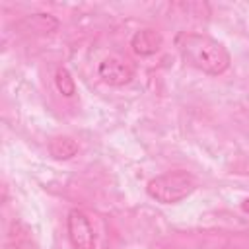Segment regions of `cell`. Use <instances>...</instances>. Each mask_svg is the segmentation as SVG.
I'll list each match as a JSON object with an SVG mask.
<instances>
[{"label":"cell","instance_id":"6da1fadb","mask_svg":"<svg viewBox=\"0 0 249 249\" xmlns=\"http://www.w3.org/2000/svg\"><path fill=\"white\" fill-rule=\"evenodd\" d=\"M177 47L189 66L208 76H220L231 64L230 51L220 41L204 33H181L177 37Z\"/></svg>","mask_w":249,"mask_h":249},{"label":"cell","instance_id":"7a4b0ae2","mask_svg":"<svg viewBox=\"0 0 249 249\" xmlns=\"http://www.w3.org/2000/svg\"><path fill=\"white\" fill-rule=\"evenodd\" d=\"M196 189V181L191 173L183 169L165 171L161 175H156L148 181L146 193L150 198H154L160 204H175L187 198Z\"/></svg>","mask_w":249,"mask_h":249},{"label":"cell","instance_id":"3957f363","mask_svg":"<svg viewBox=\"0 0 249 249\" xmlns=\"http://www.w3.org/2000/svg\"><path fill=\"white\" fill-rule=\"evenodd\" d=\"M66 231L74 249H95L97 237L88 214L80 208H72L66 216Z\"/></svg>","mask_w":249,"mask_h":249},{"label":"cell","instance_id":"277c9868","mask_svg":"<svg viewBox=\"0 0 249 249\" xmlns=\"http://www.w3.org/2000/svg\"><path fill=\"white\" fill-rule=\"evenodd\" d=\"M134 64L124 58V56H119V54H111V56H105L99 66H97V76L101 82L109 84V86H124L128 84L132 78H134Z\"/></svg>","mask_w":249,"mask_h":249},{"label":"cell","instance_id":"5b68a950","mask_svg":"<svg viewBox=\"0 0 249 249\" xmlns=\"http://www.w3.org/2000/svg\"><path fill=\"white\" fill-rule=\"evenodd\" d=\"M161 45H163V37L154 27L138 29L130 39V49L138 56H152L161 49Z\"/></svg>","mask_w":249,"mask_h":249},{"label":"cell","instance_id":"8992f818","mask_svg":"<svg viewBox=\"0 0 249 249\" xmlns=\"http://www.w3.org/2000/svg\"><path fill=\"white\" fill-rule=\"evenodd\" d=\"M49 152L54 160H70L78 154V142L72 136H56L49 142Z\"/></svg>","mask_w":249,"mask_h":249},{"label":"cell","instance_id":"52a82bcc","mask_svg":"<svg viewBox=\"0 0 249 249\" xmlns=\"http://www.w3.org/2000/svg\"><path fill=\"white\" fill-rule=\"evenodd\" d=\"M54 86H56V89L64 97H72L76 93V82H74L70 70L64 68V66H58L56 68V72H54Z\"/></svg>","mask_w":249,"mask_h":249}]
</instances>
